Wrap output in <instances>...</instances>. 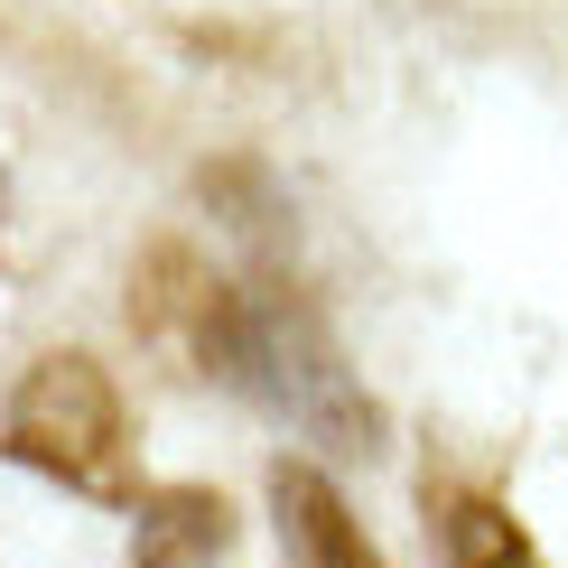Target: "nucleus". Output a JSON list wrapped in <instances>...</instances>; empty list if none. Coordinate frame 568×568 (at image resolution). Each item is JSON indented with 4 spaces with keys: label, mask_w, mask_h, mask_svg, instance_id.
<instances>
[{
    "label": "nucleus",
    "mask_w": 568,
    "mask_h": 568,
    "mask_svg": "<svg viewBox=\"0 0 568 568\" xmlns=\"http://www.w3.org/2000/svg\"><path fill=\"white\" fill-rule=\"evenodd\" d=\"M224 540H233V513L205 485H169L131 513V568H215Z\"/></svg>",
    "instance_id": "39448f33"
},
{
    "label": "nucleus",
    "mask_w": 568,
    "mask_h": 568,
    "mask_svg": "<svg viewBox=\"0 0 568 568\" xmlns=\"http://www.w3.org/2000/svg\"><path fill=\"white\" fill-rule=\"evenodd\" d=\"M271 504H280V540H290L298 568H383V550H373L364 523L345 513V494L326 485L307 457L271 466Z\"/></svg>",
    "instance_id": "20e7f679"
},
{
    "label": "nucleus",
    "mask_w": 568,
    "mask_h": 568,
    "mask_svg": "<svg viewBox=\"0 0 568 568\" xmlns=\"http://www.w3.org/2000/svg\"><path fill=\"white\" fill-rule=\"evenodd\" d=\"M224 383L271 400V410L298 419V429L354 447V457L383 447V419H373V400L354 392V364L317 326V307H298L290 290H243V336H233V373Z\"/></svg>",
    "instance_id": "f257e3e1"
},
{
    "label": "nucleus",
    "mask_w": 568,
    "mask_h": 568,
    "mask_svg": "<svg viewBox=\"0 0 568 568\" xmlns=\"http://www.w3.org/2000/svg\"><path fill=\"white\" fill-rule=\"evenodd\" d=\"M131 317L150 345H169L186 373H233V336H243V290H224L186 243H150L131 280Z\"/></svg>",
    "instance_id": "7ed1b4c3"
},
{
    "label": "nucleus",
    "mask_w": 568,
    "mask_h": 568,
    "mask_svg": "<svg viewBox=\"0 0 568 568\" xmlns=\"http://www.w3.org/2000/svg\"><path fill=\"white\" fill-rule=\"evenodd\" d=\"M447 568H540V550L523 540L504 504H485V494H447Z\"/></svg>",
    "instance_id": "423d86ee"
},
{
    "label": "nucleus",
    "mask_w": 568,
    "mask_h": 568,
    "mask_svg": "<svg viewBox=\"0 0 568 568\" xmlns=\"http://www.w3.org/2000/svg\"><path fill=\"white\" fill-rule=\"evenodd\" d=\"M0 447L19 466H38V476L75 485V494H103V504L131 494V410L93 354H38L10 392Z\"/></svg>",
    "instance_id": "f03ea898"
}]
</instances>
